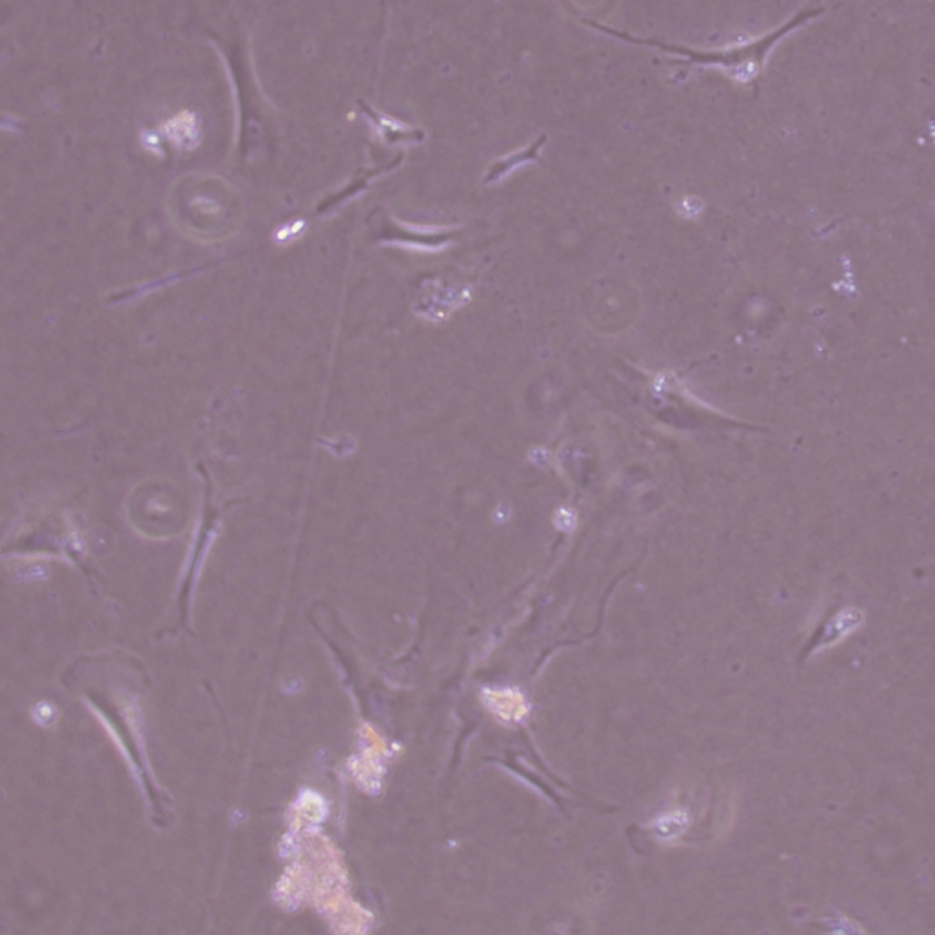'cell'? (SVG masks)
I'll use <instances>...</instances> for the list:
<instances>
[{"instance_id": "obj_3", "label": "cell", "mask_w": 935, "mask_h": 935, "mask_svg": "<svg viewBox=\"0 0 935 935\" xmlns=\"http://www.w3.org/2000/svg\"><path fill=\"white\" fill-rule=\"evenodd\" d=\"M483 700L484 704L488 706V709L492 713L497 715V718L504 720V722H519L523 720V716L526 715L528 711V706L524 702V698L515 693V691H484L483 695Z\"/></svg>"}, {"instance_id": "obj_5", "label": "cell", "mask_w": 935, "mask_h": 935, "mask_svg": "<svg viewBox=\"0 0 935 935\" xmlns=\"http://www.w3.org/2000/svg\"><path fill=\"white\" fill-rule=\"evenodd\" d=\"M301 227H303V223H301V221H296V223H292V225H285L283 229H279V232H276V238H279V239H283V241H289V239H290V236L294 238V236H296V232H300V230H301Z\"/></svg>"}, {"instance_id": "obj_2", "label": "cell", "mask_w": 935, "mask_h": 935, "mask_svg": "<svg viewBox=\"0 0 935 935\" xmlns=\"http://www.w3.org/2000/svg\"><path fill=\"white\" fill-rule=\"evenodd\" d=\"M862 623H864V612L862 610H859L855 606H846V608L837 610L835 614L826 617L820 623V625L817 627V631L813 633L806 651L802 653V658L804 656H811L815 653H820V651H826V649L837 645L846 636L855 633L862 625Z\"/></svg>"}, {"instance_id": "obj_4", "label": "cell", "mask_w": 935, "mask_h": 935, "mask_svg": "<svg viewBox=\"0 0 935 935\" xmlns=\"http://www.w3.org/2000/svg\"><path fill=\"white\" fill-rule=\"evenodd\" d=\"M544 141H546V136H541V137H539L535 143H532L526 150H521V152H515V154H512V156H508V158H504V159H499V161L490 168V172H488V179H490V181L501 179L506 172H510V170H512V168H515L517 165L537 159V158H539V152H541V148H543V145H544Z\"/></svg>"}, {"instance_id": "obj_1", "label": "cell", "mask_w": 935, "mask_h": 935, "mask_svg": "<svg viewBox=\"0 0 935 935\" xmlns=\"http://www.w3.org/2000/svg\"><path fill=\"white\" fill-rule=\"evenodd\" d=\"M822 12H824V6H820V5L813 6V8H806V10L798 12L791 21L782 25L780 28H777V30H773V32H769V34H766V36H762L758 39H753V41H747V43H740V45H733V46H726L722 50H709V52H700V50L686 48V46L673 45V43H662V41H656V39L633 37L629 34L617 32V30H614L610 26H603V25H597V23H592V21H584V25H588L590 28H594V30L605 34V36H612V37L621 39V41L635 43V45H640V46L658 48V50H662V52H666L669 56L680 57L684 63H691V65H698V66H716V68L724 70L737 83L747 85V83L755 81L760 76V72L764 70V65L767 61L769 52L786 36L795 32L798 26L813 21Z\"/></svg>"}]
</instances>
